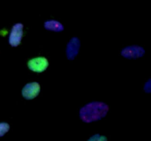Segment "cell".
Wrapping results in <instances>:
<instances>
[{"label": "cell", "instance_id": "5", "mask_svg": "<svg viewBox=\"0 0 151 141\" xmlns=\"http://www.w3.org/2000/svg\"><path fill=\"white\" fill-rule=\"evenodd\" d=\"M81 42L79 38L75 36L72 37L66 44V56L67 60H74L79 54L81 49Z\"/></svg>", "mask_w": 151, "mask_h": 141}, {"label": "cell", "instance_id": "10", "mask_svg": "<svg viewBox=\"0 0 151 141\" xmlns=\"http://www.w3.org/2000/svg\"><path fill=\"white\" fill-rule=\"evenodd\" d=\"M143 90H144V92H145L146 93H151V79H149L147 82L145 83L144 88H143Z\"/></svg>", "mask_w": 151, "mask_h": 141}, {"label": "cell", "instance_id": "9", "mask_svg": "<svg viewBox=\"0 0 151 141\" xmlns=\"http://www.w3.org/2000/svg\"><path fill=\"white\" fill-rule=\"evenodd\" d=\"M89 141H107L108 139L105 135H100V134H95L88 139Z\"/></svg>", "mask_w": 151, "mask_h": 141}, {"label": "cell", "instance_id": "4", "mask_svg": "<svg viewBox=\"0 0 151 141\" xmlns=\"http://www.w3.org/2000/svg\"><path fill=\"white\" fill-rule=\"evenodd\" d=\"M27 65L31 71L41 73L45 71L49 67V61L44 57H36L29 59Z\"/></svg>", "mask_w": 151, "mask_h": 141}, {"label": "cell", "instance_id": "3", "mask_svg": "<svg viewBox=\"0 0 151 141\" xmlns=\"http://www.w3.org/2000/svg\"><path fill=\"white\" fill-rule=\"evenodd\" d=\"M121 56L128 60H136L144 57L145 50L142 46L138 45H131L125 47L121 51Z\"/></svg>", "mask_w": 151, "mask_h": 141}, {"label": "cell", "instance_id": "7", "mask_svg": "<svg viewBox=\"0 0 151 141\" xmlns=\"http://www.w3.org/2000/svg\"><path fill=\"white\" fill-rule=\"evenodd\" d=\"M44 27L50 32H60L64 30L63 24L57 20H48L44 23Z\"/></svg>", "mask_w": 151, "mask_h": 141}, {"label": "cell", "instance_id": "2", "mask_svg": "<svg viewBox=\"0 0 151 141\" xmlns=\"http://www.w3.org/2000/svg\"><path fill=\"white\" fill-rule=\"evenodd\" d=\"M24 35V24L16 23L13 24L8 38V43L12 47H18L21 44Z\"/></svg>", "mask_w": 151, "mask_h": 141}, {"label": "cell", "instance_id": "1", "mask_svg": "<svg viewBox=\"0 0 151 141\" xmlns=\"http://www.w3.org/2000/svg\"><path fill=\"white\" fill-rule=\"evenodd\" d=\"M109 107L103 101H92L85 104L79 111V117L86 123L98 121L107 115Z\"/></svg>", "mask_w": 151, "mask_h": 141}, {"label": "cell", "instance_id": "8", "mask_svg": "<svg viewBox=\"0 0 151 141\" xmlns=\"http://www.w3.org/2000/svg\"><path fill=\"white\" fill-rule=\"evenodd\" d=\"M10 126L8 123L6 122H1L0 123V137L4 136L5 134L10 131Z\"/></svg>", "mask_w": 151, "mask_h": 141}, {"label": "cell", "instance_id": "6", "mask_svg": "<svg viewBox=\"0 0 151 141\" xmlns=\"http://www.w3.org/2000/svg\"><path fill=\"white\" fill-rule=\"evenodd\" d=\"M41 92V85L37 82L27 83L22 89V95L26 100H32L36 98Z\"/></svg>", "mask_w": 151, "mask_h": 141}]
</instances>
